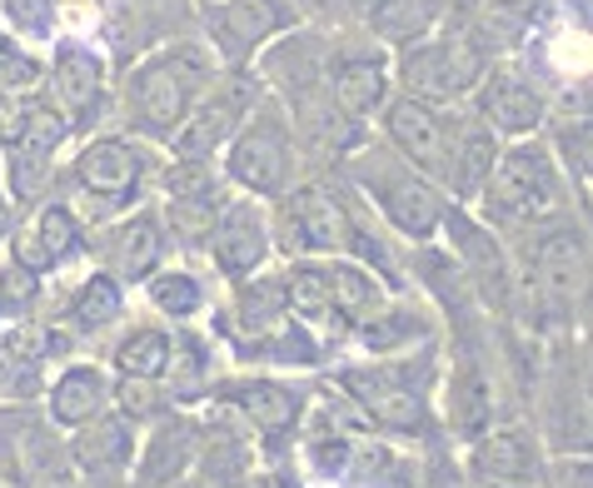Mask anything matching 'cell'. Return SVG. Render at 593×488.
Here are the masks:
<instances>
[{"label":"cell","mask_w":593,"mask_h":488,"mask_svg":"<svg viewBox=\"0 0 593 488\" xmlns=\"http://www.w3.org/2000/svg\"><path fill=\"white\" fill-rule=\"evenodd\" d=\"M210 250H215L220 270L225 274H249L265 250H270V239H265V219L255 215V205H225L210 229Z\"/></svg>","instance_id":"7c38bea8"},{"label":"cell","mask_w":593,"mask_h":488,"mask_svg":"<svg viewBox=\"0 0 593 488\" xmlns=\"http://www.w3.org/2000/svg\"><path fill=\"white\" fill-rule=\"evenodd\" d=\"M141 155L130 150L125 140H96L80 155V185L105 205H125L141 190Z\"/></svg>","instance_id":"8fae6325"},{"label":"cell","mask_w":593,"mask_h":488,"mask_svg":"<svg viewBox=\"0 0 593 488\" xmlns=\"http://www.w3.org/2000/svg\"><path fill=\"white\" fill-rule=\"evenodd\" d=\"M245 105H249V80H230V86H220L205 105L194 110L190 125L175 130V135H180V140H175L180 160H205V155H215V145H225L230 130L239 125Z\"/></svg>","instance_id":"52a82bcc"},{"label":"cell","mask_w":593,"mask_h":488,"mask_svg":"<svg viewBox=\"0 0 593 488\" xmlns=\"http://www.w3.org/2000/svg\"><path fill=\"white\" fill-rule=\"evenodd\" d=\"M290 235L300 239V250H345L349 239L345 205L324 185H304L290 200Z\"/></svg>","instance_id":"4fadbf2b"},{"label":"cell","mask_w":593,"mask_h":488,"mask_svg":"<svg viewBox=\"0 0 593 488\" xmlns=\"http://www.w3.org/2000/svg\"><path fill=\"white\" fill-rule=\"evenodd\" d=\"M479 105H484V120L494 135H524V130H534L544 115L539 90L524 76H514V70H494V76L484 80V100H479Z\"/></svg>","instance_id":"5bb4252c"},{"label":"cell","mask_w":593,"mask_h":488,"mask_svg":"<svg viewBox=\"0 0 593 488\" xmlns=\"http://www.w3.org/2000/svg\"><path fill=\"white\" fill-rule=\"evenodd\" d=\"M559 205L553 164L539 150H508L484 174V209L489 219H539Z\"/></svg>","instance_id":"7a4b0ae2"},{"label":"cell","mask_w":593,"mask_h":488,"mask_svg":"<svg viewBox=\"0 0 593 488\" xmlns=\"http://www.w3.org/2000/svg\"><path fill=\"white\" fill-rule=\"evenodd\" d=\"M55 95L76 120H90L100 110V60L86 50H60L55 60Z\"/></svg>","instance_id":"ffe728a7"},{"label":"cell","mask_w":593,"mask_h":488,"mask_svg":"<svg viewBox=\"0 0 593 488\" xmlns=\"http://www.w3.org/2000/svg\"><path fill=\"white\" fill-rule=\"evenodd\" d=\"M120 399H125V413H145V409H150V394L135 389V384H125V389H120Z\"/></svg>","instance_id":"74e56055"},{"label":"cell","mask_w":593,"mask_h":488,"mask_svg":"<svg viewBox=\"0 0 593 488\" xmlns=\"http://www.w3.org/2000/svg\"><path fill=\"white\" fill-rule=\"evenodd\" d=\"M76 458L90 478H115L130 464V423L125 419H90L86 434L76 439Z\"/></svg>","instance_id":"ac0fdd59"},{"label":"cell","mask_w":593,"mask_h":488,"mask_svg":"<svg viewBox=\"0 0 593 488\" xmlns=\"http://www.w3.org/2000/svg\"><path fill=\"white\" fill-rule=\"evenodd\" d=\"M494 130H484V125H474V120H454L449 125V150H444V180H449L454 190H479L484 185V174L494 170Z\"/></svg>","instance_id":"2e32d148"},{"label":"cell","mask_w":593,"mask_h":488,"mask_svg":"<svg viewBox=\"0 0 593 488\" xmlns=\"http://www.w3.org/2000/svg\"><path fill=\"white\" fill-rule=\"evenodd\" d=\"M583 280H589L583 235L559 229V235L539 239V250H534V284H539V299L549 309H573V299L583 294Z\"/></svg>","instance_id":"8992f818"},{"label":"cell","mask_w":593,"mask_h":488,"mask_svg":"<svg viewBox=\"0 0 593 488\" xmlns=\"http://www.w3.org/2000/svg\"><path fill=\"white\" fill-rule=\"evenodd\" d=\"M115 364L130 374V379H160L170 370V339L155 334V329H141V334H130L120 344Z\"/></svg>","instance_id":"f546056e"},{"label":"cell","mask_w":593,"mask_h":488,"mask_svg":"<svg viewBox=\"0 0 593 488\" xmlns=\"http://www.w3.org/2000/svg\"><path fill=\"white\" fill-rule=\"evenodd\" d=\"M205 90V55L190 50V45H175V50L145 60L135 76H130V115H141V125L150 135H170L190 120L194 100Z\"/></svg>","instance_id":"6da1fadb"},{"label":"cell","mask_w":593,"mask_h":488,"mask_svg":"<svg viewBox=\"0 0 593 488\" xmlns=\"http://www.w3.org/2000/svg\"><path fill=\"white\" fill-rule=\"evenodd\" d=\"M0 135H15V110L0 100Z\"/></svg>","instance_id":"f35d334b"},{"label":"cell","mask_w":593,"mask_h":488,"mask_svg":"<svg viewBox=\"0 0 593 488\" xmlns=\"http://www.w3.org/2000/svg\"><path fill=\"white\" fill-rule=\"evenodd\" d=\"M110 399V384L100 379V370H70L51 394V413L60 423H90Z\"/></svg>","instance_id":"44dd1931"},{"label":"cell","mask_w":593,"mask_h":488,"mask_svg":"<svg viewBox=\"0 0 593 488\" xmlns=\"http://www.w3.org/2000/svg\"><path fill=\"white\" fill-rule=\"evenodd\" d=\"M284 304V290L280 284H255V290L245 294V319H249V329H270V319H275V309Z\"/></svg>","instance_id":"e575fe53"},{"label":"cell","mask_w":593,"mask_h":488,"mask_svg":"<svg viewBox=\"0 0 593 488\" xmlns=\"http://www.w3.org/2000/svg\"><path fill=\"white\" fill-rule=\"evenodd\" d=\"M76 245H80V229H76V219H70V209L51 205L35 219L31 235H21L15 254H21V270H45V264H60Z\"/></svg>","instance_id":"d6986e66"},{"label":"cell","mask_w":593,"mask_h":488,"mask_svg":"<svg viewBox=\"0 0 593 488\" xmlns=\"http://www.w3.org/2000/svg\"><path fill=\"white\" fill-rule=\"evenodd\" d=\"M284 21H290V5H284V0H225V5L210 11V31H215L220 50H225L230 60L249 55L265 35L280 31Z\"/></svg>","instance_id":"9c48e42d"},{"label":"cell","mask_w":593,"mask_h":488,"mask_svg":"<svg viewBox=\"0 0 593 488\" xmlns=\"http://www.w3.org/2000/svg\"><path fill=\"white\" fill-rule=\"evenodd\" d=\"M335 100L349 115H369L384 100V70L374 60H339L335 70Z\"/></svg>","instance_id":"484cf974"},{"label":"cell","mask_w":593,"mask_h":488,"mask_svg":"<svg viewBox=\"0 0 593 488\" xmlns=\"http://www.w3.org/2000/svg\"><path fill=\"white\" fill-rule=\"evenodd\" d=\"M284 304H290L300 319H335V304H329V280L314 264H300V270L284 280Z\"/></svg>","instance_id":"4dcf8cb0"},{"label":"cell","mask_w":593,"mask_h":488,"mask_svg":"<svg viewBox=\"0 0 593 488\" xmlns=\"http://www.w3.org/2000/svg\"><path fill=\"white\" fill-rule=\"evenodd\" d=\"M439 15V0H374V31L389 41H414Z\"/></svg>","instance_id":"f1b7e54d"},{"label":"cell","mask_w":593,"mask_h":488,"mask_svg":"<svg viewBox=\"0 0 593 488\" xmlns=\"http://www.w3.org/2000/svg\"><path fill=\"white\" fill-rule=\"evenodd\" d=\"M349 389H365L369 413H374V423H384V429L410 434V429H419L424 423V404L414 399V394L389 389V384H365V379H349Z\"/></svg>","instance_id":"83f0119b"},{"label":"cell","mask_w":593,"mask_h":488,"mask_svg":"<svg viewBox=\"0 0 593 488\" xmlns=\"http://www.w3.org/2000/svg\"><path fill=\"white\" fill-rule=\"evenodd\" d=\"M449 125L429 100H400V105L389 110V140L404 150V160L424 164V170L439 174L444 170V150H449Z\"/></svg>","instance_id":"ba28073f"},{"label":"cell","mask_w":593,"mask_h":488,"mask_svg":"<svg viewBox=\"0 0 593 488\" xmlns=\"http://www.w3.org/2000/svg\"><path fill=\"white\" fill-rule=\"evenodd\" d=\"M175 354H180V374H184V379H200V374H205V354H200V344L175 339Z\"/></svg>","instance_id":"8d00e7d4"},{"label":"cell","mask_w":593,"mask_h":488,"mask_svg":"<svg viewBox=\"0 0 593 488\" xmlns=\"http://www.w3.org/2000/svg\"><path fill=\"white\" fill-rule=\"evenodd\" d=\"M51 5H55V0H11V15L25 25V31H45V21H51Z\"/></svg>","instance_id":"d590c367"},{"label":"cell","mask_w":593,"mask_h":488,"mask_svg":"<svg viewBox=\"0 0 593 488\" xmlns=\"http://www.w3.org/2000/svg\"><path fill=\"white\" fill-rule=\"evenodd\" d=\"M65 135V120L55 110H31L25 120H15V135H11V180H15V195H35L45 180V160L55 155Z\"/></svg>","instance_id":"30bf717a"},{"label":"cell","mask_w":593,"mask_h":488,"mask_svg":"<svg viewBox=\"0 0 593 488\" xmlns=\"http://www.w3.org/2000/svg\"><path fill=\"white\" fill-rule=\"evenodd\" d=\"M194 458V429L180 419L160 423L155 429V439L145 444V458H141V478H135V488H170L175 478L190 468Z\"/></svg>","instance_id":"e0dca14e"},{"label":"cell","mask_w":593,"mask_h":488,"mask_svg":"<svg viewBox=\"0 0 593 488\" xmlns=\"http://www.w3.org/2000/svg\"><path fill=\"white\" fill-rule=\"evenodd\" d=\"M359 174H365L369 195H379V209L394 219V229L410 239H429L434 225L444 219V200L434 195V185H424L414 170H389V160L369 155L359 160Z\"/></svg>","instance_id":"277c9868"},{"label":"cell","mask_w":593,"mask_h":488,"mask_svg":"<svg viewBox=\"0 0 593 488\" xmlns=\"http://www.w3.org/2000/svg\"><path fill=\"white\" fill-rule=\"evenodd\" d=\"M155 260H160V229H155L150 215H141L115 235V270L125 280H141V274L155 270Z\"/></svg>","instance_id":"4316f807"},{"label":"cell","mask_w":593,"mask_h":488,"mask_svg":"<svg viewBox=\"0 0 593 488\" xmlns=\"http://www.w3.org/2000/svg\"><path fill=\"white\" fill-rule=\"evenodd\" d=\"M150 294H155V304H160L165 315H175V319L200 309V284H194L190 274H160V280L150 284Z\"/></svg>","instance_id":"d6a6232c"},{"label":"cell","mask_w":593,"mask_h":488,"mask_svg":"<svg viewBox=\"0 0 593 488\" xmlns=\"http://www.w3.org/2000/svg\"><path fill=\"white\" fill-rule=\"evenodd\" d=\"M230 174L239 185L259 190V195H275L290 180V135H284L280 115H259L245 135L230 150Z\"/></svg>","instance_id":"5b68a950"},{"label":"cell","mask_w":593,"mask_h":488,"mask_svg":"<svg viewBox=\"0 0 593 488\" xmlns=\"http://www.w3.org/2000/svg\"><path fill=\"white\" fill-rule=\"evenodd\" d=\"M230 399L239 404V409L249 413V419L265 429V434H284L294 419H300V399H294L290 389H280V384H239Z\"/></svg>","instance_id":"cb8c5ba5"},{"label":"cell","mask_w":593,"mask_h":488,"mask_svg":"<svg viewBox=\"0 0 593 488\" xmlns=\"http://www.w3.org/2000/svg\"><path fill=\"white\" fill-rule=\"evenodd\" d=\"M55 464V449L31 413H0V468L11 484H35Z\"/></svg>","instance_id":"9a60e30c"},{"label":"cell","mask_w":593,"mask_h":488,"mask_svg":"<svg viewBox=\"0 0 593 488\" xmlns=\"http://www.w3.org/2000/svg\"><path fill=\"white\" fill-rule=\"evenodd\" d=\"M41 389V374H35V359H21L11 349H0V394H15V399H31Z\"/></svg>","instance_id":"836d02e7"},{"label":"cell","mask_w":593,"mask_h":488,"mask_svg":"<svg viewBox=\"0 0 593 488\" xmlns=\"http://www.w3.org/2000/svg\"><path fill=\"white\" fill-rule=\"evenodd\" d=\"M449 419L465 429V434H479L489 419H494V384L484 379L479 364H465L449 384Z\"/></svg>","instance_id":"603a6c76"},{"label":"cell","mask_w":593,"mask_h":488,"mask_svg":"<svg viewBox=\"0 0 593 488\" xmlns=\"http://www.w3.org/2000/svg\"><path fill=\"white\" fill-rule=\"evenodd\" d=\"M76 325L80 329H100V325H110V319L120 315V290L110 280H86V290L76 294Z\"/></svg>","instance_id":"1f68e13d"},{"label":"cell","mask_w":593,"mask_h":488,"mask_svg":"<svg viewBox=\"0 0 593 488\" xmlns=\"http://www.w3.org/2000/svg\"><path fill=\"white\" fill-rule=\"evenodd\" d=\"M324 280H329L335 319H369V315H379L384 294H379V280L369 270H359V264H335V270H324Z\"/></svg>","instance_id":"7402d4cb"},{"label":"cell","mask_w":593,"mask_h":488,"mask_svg":"<svg viewBox=\"0 0 593 488\" xmlns=\"http://www.w3.org/2000/svg\"><path fill=\"white\" fill-rule=\"evenodd\" d=\"M479 468L489 478H529L539 468V454H534V439L508 429V434H494L479 444Z\"/></svg>","instance_id":"d4e9b609"},{"label":"cell","mask_w":593,"mask_h":488,"mask_svg":"<svg viewBox=\"0 0 593 488\" xmlns=\"http://www.w3.org/2000/svg\"><path fill=\"white\" fill-rule=\"evenodd\" d=\"M400 76L414 90V100H454L484 76V60L469 41L449 35V41H419L414 50H404Z\"/></svg>","instance_id":"3957f363"}]
</instances>
